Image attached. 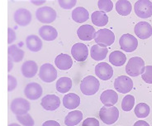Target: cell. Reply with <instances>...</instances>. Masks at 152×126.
Listing matches in <instances>:
<instances>
[{
  "label": "cell",
  "instance_id": "1f68e13d",
  "mask_svg": "<svg viewBox=\"0 0 152 126\" xmlns=\"http://www.w3.org/2000/svg\"><path fill=\"white\" fill-rule=\"evenodd\" d=\"M151 112V108L147 104L139 103L135 107V115L137 118H146Z\"/></svg>",
  "mask_w": 152,
  "mask_h": 126
},
{
  "label": "cell",
  "instance_id": "484cf974",
  "mask_svg": "<svg viewBox=\"0 0 152 126\" xmlns=\"http://www.w3.org/2000/svg\"><path fill=\"white\" fill-rule=\"evenodd\" d=\"M83 119V114L80 111H73L66 115L65 124L67 126H75Z\"/></svg>",
  "mask_w": 152,
  "mask_h": 126
},
{
  "label": "cell",
  "instance_id": "4fadbf2b",
  "mask_svg": "<svg viewBox=\"0 0 152 126\" xmlns=\"http://www.w3.org/2000/svg\"><path fill=\"white\" fill-rule=\"evenodd\" d=\"M31 18L32 16L31 12L26 8H19L14 13V21L21 27H26L29 25L31 22Z\"/></svg>",
  "mask_w": 152,
  "mask_h": 126
},
{
  "label": "cell",
  "instance_id": "8fae6325",
  "mask_svg": "<svg viewBox=\"0 0 152 126\" xmlns=\"http://www.w3.org/2000/svg\"><path fill=\"white\" fill-rule=\"evenodd\" d=\"M95 74L102 80H108L113 76V69L107 62H100L95 66Z\"/></svg>",
  "mask_w": 152,
  "mask_h": 126
},
{
  "label": "cell",
  "instance_id": "277c9868",
  "mask_svg": "<svg viewBox=\"0 0 152 126\" xmlns=\"http://www.w3.org/2000/svg\"><path fill=\"white\" fill-rule=\"evenodd\" d=\"M94 41L97 44L104 46H109L113 44L115 41V35L107 28H102L96 32Z\"/></svg>",
  "mask_w": 152,
  "mask_h": 126
},
{
  "label": "cell",
  "instance_id": "7402d4cb",
  "mask_svg": "<svg viewBox=\"0 0 152 126\" xmlns=\"http://www.w3.org/2000/svg\"><path fill=\"white\" fill-rule=\"evenodd\" d=\"M107 52H108V49L107 46L95 44L91 47L90 56L95 61H102L106 58Z\"/></svg>",
  "mask_w": 152,
  "mask_h": 126
},
{
  "label": "cell",
  "instance_id": "83f0119b",
  "mask_svg": "<svg viewBox=\"0 0 152 126\" xmlns=\"http://www.w3.org/2000/svg\"><path fill=\"white\" fill-rule=\"evenodd\" d=\"M8 57L11 58L13 62H20L24 57V52L16 45H12L8 48Z\"/></svg>",
  "mask_w": 152,
  "mask_h": 126
},
{
  "label": "cell",
  "instance_id": "e575fe53",
  "mask_svg": "<svg viewBox=\"0 0 152 126\" xmlns=\"http://www.w3.org/2000/svg\"><path fill=\"white\" fill-rule=\"evenodd\" d=\"M98 7L100 9V11L108 13L113 10V3L111 0H99L98 2Z\"/></svg>",
  "mask_w": 152,
  "mask_h": 126
},
{
  "label": "cell",
  "instance_id": "e0dca14e",
  "mask_svg": "<svg viewBox=\"0 0 152 126\" xmlns=\"http://www.w3.org/2000/svg\"><path fill=\"white\" fill-rule=\"evenodd\" d=\"M95 33L96 32L94 27L88 24L82 25L77 30V35L79 38L82 41H91L94 39Z\"/></svg>",
  "mask_w": 152,
  "mask_h": 126
},
{
  "label": "cell",
  "instance_id": "5b68a950",
  "mask_svg": "<svg viewBox=\"0 0 152 126\" xmlns=\"http://www.w3.org/2000/svg\"><path fill=\"white\" fill-rule=\"evenodd\" d=\"M37 19L42 23H51L56 18V12L50 7H41L36 11Z\"/></svg>",
  "mask_w": 152,
  "mask_h": 126
},
{
  "label": "cell",
  "instance_id": "60d3db41",
  "mask_svg": "<svg viewBox=\"0 0 152 126\" xmlns=\"http://www.w3.org/2000/svg\"><path fill=\"white\" fill-rule=\"evenodd\" d=\"M42 126H61V125L56 120H47L42 124Z\"/></svg>",
  "mask_w": 152,
  "mask_h": 126
},
{
  "label": "cell",
  "instance_id": "f6af8a7d",
  "mask_svg": "<svg viewBox=\"0 0 152 126\" xmlns=\"http://www.w3.org/2000/svg\"><path fill=\"white\" fill-rule=\"evenodd\" d=\"M8 126H21V125H18V124H15V123H12V124H10Z\"/></svg>",
  "mask_w": 152,
  "mask_h": 126
},
{
  "label": "cell",
  "instance_id": "f35d334b",
  "mask_svg": "<svg viewBox=\"0 0 152 126\" xmlns=\"http://www.w3.org/2000/svg\"><path fill=\"white\" fill-rule=\"evenodd\" d=\"M82 126H99V122L97 119L87 118L83 121Z\"/></svg>",
  "mask_w": 152,
  "mask_h": 126
},
{
  "label": "cell",
  "instance_id": "3957f363",
  "mask_svg": "<svg viewBox=\"0 0 152 126\" xmlns=\"http://www.w3.org/2000/svg\"><path fill=\"white\" fill-rule=\"evenodd\" d=\"M99 118L106 125H113L118 121L119 111L116 106H103L99 111Z\"/></svg>",
  "mask_w": 152,
  "mask_h": 126
},
{
  "label": "cell",
  "instance_id": "9c48e42d",
  "mask_svg": "<svg viewBox=\"0 0 152 126\" xmlns=\"http://www.w3.org/2000/svg\"><path fill=\"white\" fill-rule=\"evenodd\" d=\"M119 44L121 49L126 52H132L138 46L137 39L132 34H123L119 39Z\"/></svg>",
  "mask_w": 152,
  "mask_h": 126
},
{
  "label": "cell",
  "instance_id": "ba28073f",
  "mask_svg": "<svg viewBox=\"0 0 152 126\" xmlns=\"http://www.w3.org/2000/svg\"><path fill=\"white\" fill-rule=\"evenodd\" d=\"M10 109L12 112L16 115H26L30 111L31 105L27 99L23 98H16L12 99Z\"/></svg>",
  "mask_w": 152,
  "mask_h": 126
},
{
  "label": "cell",
  "instance_id": "ac0fdd59",
  "mask_svg": "<svg viewBox=\"0 0 152 126\" xmlns=\"http://www.w3.org/2000/svg\"><path fill=\"white\" fill-rule=\"evenodd\" d=\"M100 100L104 106H113L118 103V95L113 90H107L101 94Z\"/></svg>",
  "mask_w": 152,
  "mask_h": 126
},
{
  "label": "cell",
  "instance_id": "7bdbcfd3",
  "mask_svg": "<svg viewBox=\"0 0 152 126\" xmlns=\"http://www.w3.org/2000/svg\"><path fill=\"white\" fill-rule=\"evenodd\" d=\"M13 61H12L11 58L10 57H8V71L9 72V71H11L12 69V67H13V63H12Z\"/></svg>",
  "mask_w": 152,
  "mask_h": 126
},
{
  "label": "cell",
  "instance_id": "836d02e7",
  "mask_svg": "<svg viewBox=\"0 0 152 126\" xmlns=\"http://www.w3.org/2000/svg\"><path fill=\"white\" fill-rule=\"evenodd\" d=\"M17 119L23 126H34V119L29 114L23 115H17Z\"/></svg>",
  "mask_w": 152,
  "mask_h": 126
},
{
  "label": "cell",
  "instance_id": "4dcf8cb0",
  "mask_svg": "<svg viewBox=\"0 0 152 126\" xmlns=\"http://www.w3.org/2000/svg\"><path fill=\"white\" fill-rule=\"evenodd\" d=\"M56 90L60 93H67L72 87V80L69 77H61L56 82Z\"/></svg>",
  "mask_w": 152,
  "mask_h": 126
},
{
  "label": "cell",
  "instance_id": "d590c367",
  "mask_svg": "<svg viewBox=\"0 0 152 126\" xmlns=\"http://www.w3.org/2000/svg\"><path fill=\"white\" fill-rule=\"evenodd\" d=\"M142 80L148 84H152V66H147L145 68L144 73L141 75Z\"/></svg>",
  "mask_w": 152,
  "mask_h": 126
},
{
  "label": "cell",
  "instance_id": "603a6c76",
  "mask_svg": "<svg viewBox=\"0 0 152 126\" xmlns=\"http://www.w3.org/2000/svg\"><path fill=\"white\" fill-rule=\"evenodd\" d=\"M26 45L31 52H37L42 49V41L37 35H29L26 38Z\"/></svg>",
  "mask_w": 152,
  "mask_h": 126
},
{
  "label": "cell",
  "instance_id": "f1b7e54d",
  "mask_svg": "<svg viewBox=\"0 0 152 126\" xmlns=\"http://www.w3.org/2000/svg\"><path fill=\"white\" fill-rule=\"evenodd\" d=\"M132 9V6L127 0H118L116 3V11L122 16L129 15Z\"/></svg>",
  "mask_w": 152,
  "mask_h": 126
},
{
  "label": "cell",
  "instance_id": "8992f818",
  "mask_svg": "<svg viewBox=\"0 0 152 126\" xmlns=\"http://www.w3.org/2000/svg\"><path fill=\"white\" fill-rule=\"evenodd\" d=\"M135 13L141 18H148L152 16V3L150 0H138L134 6Z\"/></svg>",
  "mask_w": 152,
  "mask_h": 126
},
{
  "label": "cell",
  "instance_id": "cb8c5ba5",
  "mask_svg": "<svg viewBox=\"0 0 152 126\" xmlns=\"http://www.w3.org/2000/svg\"><path fill=\"white\" fill-rule=\"evenodd\" d=\"M63 105L66 109L75 110L80 105V97L75 93H69L63 98Z\"/></svg>",
  "mask_w": 152,
  "mask_h": 126
},
{
  "label": "cell",
  "instance_id": "8d00e7d4",
  "mask_svg": "<svg viewBox=\"0 0 152 126\" xmlns=\"http://www.w3.org/2000/svg\"><path fill=\"white\" fill-rule=\"evenodd\" d=\"M58 3H59L61 8L69 10V9H71L75 6V4H77V1L76 0H59Z\"/></svg>",
  "mask_w": 152,
  "mask_h": 126
},
{
  "label": "cell",
  "instance_id": "6da1fadb",
  "mask_svg": "<svg viewBox=\"0 0 152 126\" xmlns=\"http://www.w3.org/2000/svg\"><path fill=\"white\" fill-rule=\"evenodd\" d=\"M145 61L142 58L139 57H134L130 59L126 66V72L130 77H138L142 75L145 71Z\"/></svg>",
  "mask_w": 152,
  "mask_h": 126
},
{
  "label": "cell",
  "instance_id": "7c38bea8",
  "mask_svg": "<svg viewBox=\"0 0 152 126\" xmlns=\"http://www.w3.org/2000/svg\"><path fill=\"white\" fill-rule=\"evenodd\" d=\"M43 90L42 85L37 82H31L24 89V94L28 99L36 100L42 96Z\"/></svg>",
  "mask_w": 152,
  "mask_h": 126
},
{
  "label": "cell",
  "instance_id": "ee69618b",
  "mask_svg": "<svg viewBox=\"0 0 152 126\" xmlns=\"http://www.w3.org/2000/svg\"><path fill=\"white\" fill-rule=\"evenodd\" d=\"M31 3H32V4H36V5H40V4H45V3H46V1H40V2H34V1H32Z\"/></svg>",
  "mask_w": 152,
  "mask_h": 126
},
{
  "label": "cell",
  "instance_id": "4316f807",
  "mask_svg": "<svg viewBox=\"0 0 152 126\" xmlns=\"http://www.w3.org/2000/svg\"><path fill=\"white\" fill-rule=\"evenodd\" d=\"M89 18V14L87 9L83 7H78L75 8L72 12L73 20L78 23H83L86 22Z\"/></svg>",
  "mask_w": 152,
  "mask_h": 126
},
{
  "label": "cell",
  "instance_id": "2e32d148",
  "mask_svg": "<svg viewBox=\"0 0 152 126\" xmlns=\"http://www.w3.org/2000/svg\"><path fill=\"white\" fill-rule=\"evenodd\" d=\"M134 32L139 38L147 39L152 36V27L147 22H140L135 26Z\"/></svg>",
  "mask_w": 152,
  "mask_h": 126
},
{
  "label": "cell",
  "instance_id": "30bf717a",
  "mask_svg": "<svg viewBox=\"0 0 152 126\" xmlns=\"http://www.w3.org/2000/svg\"><path fill=\"white\" fill-rule=\"evenodd\" d=\"M115 90L119 93L126 94L130 92L133 88V81L130 77L126 76L118 77L114 81Z\"/></svg>",
  "mask_w": 152,
  "mask_h": 126
},
{
  "label": "cell",
  "instance_id": "52a82bcc",
  "mask_svg": "<svg viewBox=\"0 0 152 126\" xmlns=\"http://www.w3.org/2000/svg\"><path fill=\"white\" fill-rule=\"evenodd\" d=\"M39 77L42 81H44L46 83H51L56 80V70L53 65H51L50 63L43 64L39 71Z\"/></svg>",
  "mask_w": 152,
  "mask_h": 126
},
{
  "label": "cell",
  "instance_id": "9a60e30c",
  "mask_svg": "<svg viewBox=\"0 0 152 126\" xmlns=\"http://www.w3.org/2000/svg\"><path fill=\"white\" fill-rule=\"evenodd\" d=\"M41 105L44 110L54 111L61 105V99L56 95H47L42 98Z\"/></svg>",
  "mask_w": 152,
  "mask_h": 126
},
{
  "label": "cell",
  "instance_id": "5bb4252c",
  "mask_svg": "<svg viewBox=\"0 0 152 126\" xmlns=\"http://www.w3.org/2000/svg\"><path fill=\"white\" fill-rule=\"evenodd\" d=\"M71 54L77 61H84L88 57V48L84 43L78 42L72 46Z\"/></svg>",
  "mask_w": 152,
  "mask_h": 126
},
{
  "label": "cell",
  "instance_id": "7a4b0ae2",
  "mask_svg": "<svg viewBox=\"0 0 152 126\" xmlns=\"http://www.w3.org/2000/svg\"><path fill=\"white\" fill-rule=\"evenodd\" d=\"M99 80L94 76L84 77L80 83V91L84 96H93L99 90Z\"/></svg>",
  "mask_w": 152,
  "mask_h": 126
},
{
  "label": "cell",
  "instance_id": "ab89813d",
  "mask_svg": "<svg viewBox=\"0 0 152 126\" xmlns=\"http://www.w3.org/2000/svg\"><path fill=\"white\" fill-rule=\"evenodd\" d=\"M16 40V33L14 30L11 28V27H8V44H11L12 42H14Z\"/></svg>",
  "mask_w": 152,
  "mask_h": 126
},
{
  "label": "cell",
  "instance_id": "ffe728a7",
  "mask_svg": "<svg viewBox=\"0 0 152 126\" xmlns=\"http://www.w3.org/2000/svg\"><path fill=\"white\" fill-rule=\"evenodd\" d=\"M55 63L58 68L62 71H67L73 65L72 58L67 54H59L55 59Z\"/></svg>",
  "mask_w": 152,
  "mask_h": 126
},
{
  "label": "cell",
  "instance_id": "b9f144b4",
  "mask_svg": "<svg viewBox=\"0 0 152 126\" xmlns=\"http://www.w3.org/2000/svg\"><path fill=\"white\" fill-rule=\"evenodd\" d=\"M133 126H150V125L146 121H144V120H138L134 124Z\"/></svg>",
  "mask_w": 152,
  "mask_h": 126
},
{
  "label": "cell",
  "instance_id": "44dd1931",
  "mask_svg": "<svg viewBox=\"0 0 152 126\" xmlns=\"http://www.w3.org/2000/svg\"><path fill=\"white\" fill-rule=\"evenodd\" d=\"M22 74L26 78H32L37 73L38 66L34 61H25L22 66Z\"/></svg>",
  "mask_w": 152,
  "mask_h": 126
},
{
  "label": "cell",
  "instance_id": "d6986e66",
  "mask_svg": "<svg viewBox=\"0 0 152 126\" xmlns=\"http://www.w3.org/2000/svg\"><path fill=\"white\" fill-rule=\"evenodd\" d=\"M39 35L43 40L47 41V42H51V41L56 40V38L58 37V32L52 26L45 25V26L40 27Z\"/></svg>",
  "mask_w": 152,
  "mask_h": 126
},
{
  "label": "cell",
  "instance_id": "d6a6232c",
  "mask_svg": "<svg viewBox=\"0 0 152 126\" xmlns=\"http://www.w3.org/2000/svg\"><path fill=\"white\" fill-rule=\"evenodd\" d=\"M135 105V98L132 95H126L122 101V109L124 111H131Z\"/></svg>",
  "mask_w": 152,
  "mask_h": 126
},
{
  "label": "cell",
  "instance_id": "f546056e",
  "mask_svg": "<svg viewBox=\"0 0 152 126\" xmlns=\"http://www.w3.org/2000/svg\"><path fill=\"white\" fill-rule=\"evenodd\" d=\"M126 57L120 51H114L109 56V61L115 66H122L125 64Z\"/></svg>",
  "mask_w": 152,
  "mask_h": 126
},
{
  "label": "cell",
  "instance_id": "d4e9b609",
  "mask_svg": "<svg viewBox=\"0 0 152 126\" xmlns=\"http://www.w3.org/2000/svg\"><path fill=\"white\" fill-rule=\"evenodd\" d=\"M91 19L97 27H104L108 23V16L104 12L95 11L92 13Z\"/></svg>",
  "mask_w": 152,
  "mask_h": 126
},
{
  "label": "cell",
  "instance_id": "74e56055",
  "mask_svg": "<svg viewBox=\"0 0 152 126\" xmlns=\"http://www.w3.org/2000/svg\"><path fill=\"white\" fill-rule=\"evenodd\" d=\"M18 85V81L17 79L13 76L8 75V91L11 92L14 91Z\"/></svg>",
  "mask_w": 152,
  "mask_h": 126
}]
</instances>
